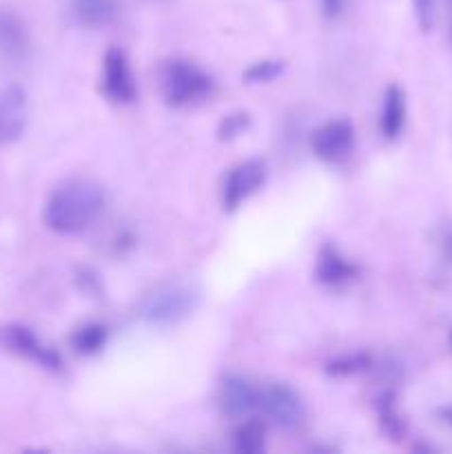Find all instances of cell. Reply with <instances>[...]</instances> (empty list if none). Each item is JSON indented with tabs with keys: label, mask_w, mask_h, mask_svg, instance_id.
<instances>
[{
	"label": "cell",
	"mask_w": 452,
	"mask_h": 454,
	"mask_svg": "<svg viewBox=\"0 0 452 454\" xmlns=\"http://www.w3.org/2000/svg\"><path fill=\"white\" fill-rule=\"evenodd\" d=\"M106 207L102 184L87 177H71L53 186L43 204V222L56 235H80L100 220Z\"/></svg>",
	"instance_id": "1"
},
{
	"label": "cell",
	"mask_w": 452,
	"mask_h": 454,
	"mask_svg": "<svg viewBox=\"0 0 452 454\" xmlns=\"http://www.w3.org/2000/svg\"><path fill=\"white\" fill-rule=\"evenodd\" d=\"M202 300L204 291L195 279H167L142 295L136 317L149 328H175L198 313Z\"/></svg>",
	"instance_id": "2"
},
{
	"label": "cell",
	"mask_w": 452,
	"mask_h": 454,
	"mask_svg": "<svg viewBox=\"0 0 452 454\" xmlns=\"http://www.w3.org/2000/svg\"><path fill=\"white\" fill-rule=\"evenodd\" d=\"M215 89V80L195 62L184 58H173L160 67V91L164 102L175 109L193 106L207 100Z\"/></svg>",
	"instance_id": "3"
},
{
	"label": "cell",
	"mask_w": 452,
	"mask_h": 454,
	"mask_svg": "<svg viewBox=\"0 0 452 454\" xmlns=\"http://www.w3.org/2000/svg\"><path fill=\"white\" fill-rule=\"evenodd\" d=\"M0 348L47 372H60L65 368L60 353L53 346L44 344L25 324H7L0 328Z\"/></svg>",
	"instance_id": "4"
},
{
	"label": "cell",
	"mask_w": 452,
	"mask_h": 454,
	"mask_svg": "<svg viewBox=\"0 0 452 454\" xmlns=\"http://www.w3.org/2000/svg\"><path fill=\"white\" fill-rule=\"evenodd\" d=\"M266 176H269L266 162L260 158H248L233 164L224 173L220 184V202L224 211H238L244 202H248L253 195L260 193L266 182Z\"/></svg>",
	"instance_id": "5"
},
{
	"label": "cell",
	"mask_w": 452,
	"mask_h": 454,
	"mask_svg": "<svg viewBox=\"0 0 452 454\" xmlns=\"http://www.w3.org/2000/svg\"><path fill=\"white\" fill-rule=\"evenodd\" d=\"M260 412L279 430H295L306 419V402L292 386L270 384L261 388Z\"/></svg>",
	"instance_id": "6"
},
{
	"label": "cell",
	"mask_w": 452,
	"mask_h": 454,
	"mask_svg": "<svg viewBox=\"0 0 452 454\" xmlns=\"http://www.w3.org/2000/svg\"><path fill=\"white\" fill-rule=\"evenodd\" d=\"M100 89L106 100L113 102V105H131V102H136L137 82L131 69V60H129L124 49H106L105 58H102Z\"/></svg>",
	"instance_id": "7"
},
{
	"label": "cell",
	"mask_w": 452,
	"mask_h": 454,
	"mask_svg": "<svg viewBox=\"0 0 452 454\" xmlns=\"http://www.w3.org/2000/svg\"><path fill=\"white\" fill-rule=\"evenodd\" d=\"M355 149V127L348 120H328L310 136V151L323 164H339L350 158Z\"/></svg>",
	"instance_id": "8"
},
{
	"label": "cell",
	"mask_w": 452,
	"mask_h": 454,
	"mask_svg": "<svg viewBox=\"0 0 452 454\" xmlns=\"http://www.w3.org/2000/svg\"><path fill=\"white\" fill-rule=\"evenodd\" d=\"M217 402H220L222 412L230 419H248L255 412H260L261 388H257L248 377L229 372L220 380V390H217Z\"/></svg>",
	"instance_id": "9"
},
{
	"label": "cell",
	"mask_w": 452,
	"mask_h": 454,
	"mask_svg": "<svg viewBox=\"0 0 452 454\" xmlns=\"http://www.w3.org/2000/svg\"><path fill=\"white\" fill-rule=\"evenodd\" d=\"M29 124V96L20 84L0 89V149L16 145Z\"/></svg>",
	"instance_id": "10"
},
{
	"label": "cell",
	"mask_w": 452,
	"mask_h": 454,
	"mask_svg": "<svg viewBox=\"0 0 452 454\" xmlns=\"http://www.w3.org/2000/svg\"><path fill=\"white\" fill-rule=\"evenodd\" d=\"M34 53L29 27L13 9L0 7V62L4 65H25Z\"/></svg>",
	"instance_id": "11"
},
{
	"label": "cell",
	"mask_w": 452,
	"mask_h": 454,
	"mask_svg": "<svg viewBox=\"0 0 452 454\" xmlns=\"http://www.w3.org/2000/svg\"><path fill=\"white\" fill-rule=\"evenodd\" d=\"M359 266L335 244H323L315 262V279L326 288H344L359 278Z\"/></svg>",
	"instance_id": "12"
},
{
	"label": "cell",
	"mask_w": 452,
	"mask_h": 454,
	"mask_svg": "<svg viewBox=\"0 0 452 454\" xmlns=\"http://www.w3.org/2000/svg\"><path fill=\"white\" fill-rule=\"evenodd\" d=\"M408 120V100L406 91L399 84H390L384 91L379 111V131L388 142H394L401 137Z\"/></svg>",
	"instance_id": "13"
},
{
	"label": "cell",
	"mask_w": 452,
	"mask_h": 454,
	"mask_svg": "<svg viewBox=\"0 0 452 454\" xmlns=\"http://www.w3.org/2000/svg\"><path fill=\"white\" fill-rule=\"evenodd\" d=\"M74 18L87 29H105L118 18V0H71Z\"/></svg>",
	"instance_id": "14"
},
{
	"label": "cell",
	"mask_w": 452,
	"mask_h": 454,
	"mask_svg": "<svg viewBox=\"0 0 452 454\" xmlns=\"http://www.w3.org/2000/svg\"><path fill=\"white\" fill-rule=\"evenodd\" d=\"M375 412L386 437L393 439V442H401L406 437V421H403L401 411H399L397 393L394 390L386 388L377 395Z\"/></svg>",
	"instance_id": "15"
},
{
	"label": "cell",
	"mask_w": 452,
	"mask_h": 454,
	"mask_svg": "<svg viewBox=\"0 0 452 454\" xmlns=\"http://www.w3.org/2000/svg\"><path fill=\"white\" fill-rule=\"evenodd\" d=\"M106 340H109V328L100 322H87L80 328H75L74 335H71V346L78 355H84V357H91V355H97L106 346Z\"/></svg>",
	"instance_id": "16"
},
{
	"label": "cell",
	"mask_w": 452,
	"mask_h": 454,
	"mask_svg": "<svg viewBox=\"0 0 452 454\" xmlns=\"http://www.w3.org/2000/svg\"><path fill=\"white\" fill-rule=\"evenodd\" d=\"M233 448L239 454H260L266 448V426L257 419H242L233 433Z\"/></svg>",
	"instance_id": "17"
},
{
	"label": "cell",
	"mask_w": 452,
	"mask_h": 454,
	"mask_svg": "<svg viewBox=\"0 0 452 454\" xmlns=\"http://www.w3.org/2000/svg\"><path fill=\"white\" fill-rule=\"evenodd\" d=\"M372 357L368 353H353V355H341V357L328 362L326 372L332 377H353L359 372L370 371Z\"/></svg>",
	"instance_id": "18"
},
{
	"label": "cell",
	"mask_w": 452,
	"mask_h": 454,
	"mask_svg": "<svg viewBox=\"0 0 452 454\" xmlns=\"http://www.w3.org/2000/svg\"><path fill=\"white\" fill-rule=\"evenodd\" d=\"M284 71H286V62L279 60V58H266V60H260L248 67L244 71V80L248 84H266L277 80Z\"/></svg>",
	"instance_id": "19"
},
{
	"label": "cell",
	"mask_w": 452,
	"mask_h": 454,
	"mask_svg": "<svg viewBox=\"0 0 452 454\" xmlns=\"http://www.w3.org/2000/svg\"><path fill=\"white\" fill-rule=\"evenodd\" d=\"M251 124H253V118L251 114H246V111H233V114H226L224 118L220 120V124H217V140L222 142L238 140L239 136H244V133L251 129Z\"/></svg>",
	"instance_id": "20"
},
{
	"label": "cell",
	"mask_w": 452,
	"mask_h": 454,
	"mask_svg": "<svg viewBox=\"0 0 452 454\" xmlns=\"http://www.w3.org/2000/svg\"><path fill=\"white\" fill-rule=\"evenodd\" d=\"M434 7H437V0H415V16L421 31L433 29Z\"/></svg>",
	"instance_id": "21"
},
{
	"label": "cell",
	"mask_w": 452,
	"mask_h": 454,
	"mask_svg": "<svg viewBox=\"0 0 452 454\" xmlns=\"http://www.w3.org/2000/svg\"><path fill=\"white\" fill-rule=\"evenodd\" d=\"M437 247H439V260H441L443 266L452 269V226H446L441 229L437 238Z\"/></svg>",
	"instance_id": "22"
},
{
	"label": "cell",
	"mask_w": 452,
	"mask_h": 454,
	"mask_svg": "<svg viewBox=\"0 0 452 454\" xmlns=\"http://www.w3.org/2000/svg\"><path fill=\"white\" fill-rule=\"evenodd\" d=\"M319 3H322L323 16L331 18V20H335V18H339L344 13L346 0H319Z\"/></svg>",
	"instance_id": "23"
},
{
	"label": "cell",
	"mask_w": 452,
	"mask_h": 454,
	"mask_svg": "<svg viewBox=\"0 0 452 454\" xmlns=\"http://www.w3.org/2000/svg\"><path fill=\"white\" fill-rule=\"evenodd\" d=\"M434 415H437L439 424H443L446 428L452 430V403H448V406H439L437 411H434Z\"/></svg>",
	"instance_id": "24"
},
{
	"label": "cell",
	"mask_w": 452,
	"mask_h": 454,
	"mask_svg": "<svg viewBox=\"0 0 452 454\" xmlns=\"http://www.w3.org/2000/svg\"><path fill=\"white\" fill-rule=\"evenodd\" d=\"M450 344H452V333H450Z\"/></svg>",
	"instance_id": "25"
}]
</instances>
